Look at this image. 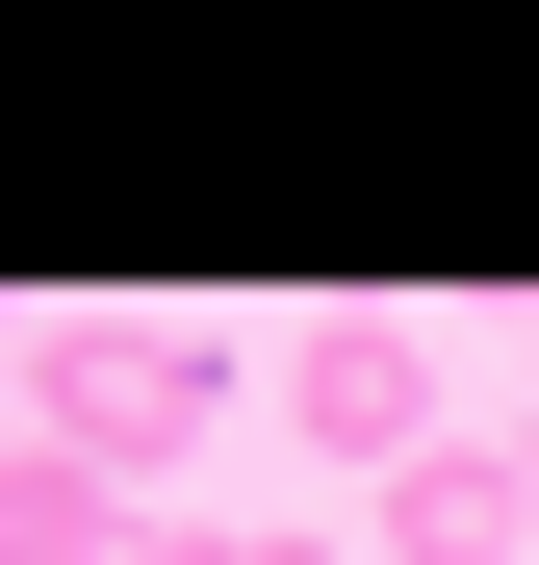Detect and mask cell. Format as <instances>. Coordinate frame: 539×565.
Segmentation results:
<instances>
[{
    "instance_id": "6da1fadb",
    "label": "cell",
    "mask_w": 539,
    "mask_h": 565,
    "mask_svg": "<svg viewBox=\"0 0 539 565\" xmlns=\"http://www.w3.org/2000/svg\"><path fill=\"white\" fill-rule=\"evenodd\" d=\"M206 412H231V360H206V334H154V309H77V334H52V386H26V437H77L104 489L206 462Z\"/></svg>"
},
{
    "instance_id": "7a4b0ae2",
    "label": "cell",
    "mask_w": 539,
    "mask_h": 565,
    "mask_svg": "<svg viewBox=\"0 0 539 565\" xmlns=\"http://www.w3.org/2000/svg\"><path fill=\"white\" fill-rule=\"evenodd\" d=\"M283 412H309V462H359V489H411V462H436V360H411L386 309H334V334L283 360Z\"/></svg>"
},
{
    "instance_id": "3957f363",
    "label": "cell",
    "mask_w": 539,
    "mask_h": 565,
    "mask_svg": "<svg viewBox=\"0 0 539 565\" xmlns=\"http://www.w3.org/2000/svg\"><path fill=\"white\" fill-rule=\"evenodd\" d=\"M514 540H539V437H436L386 489V565H514Z\"/></svg>"
},
{
    "instance_id": "277c9868",
    "label": "cell",
    "mask_w": 539,
    "mask_h": 565,
    "mask_svg": "<svg viewBox=\"0 0 539 565\" xmlns=\"http://www.w3.org/2000/svg\"><path fill=\"white\" fill-rule=\"evenodd\" d=\"M129 540H154V514H129L77 437H26V462H0V565H129Z\"/></svg>"
},
{
    "instance_id": "5b68a950",
    "label": "cell",
    "mask_w": 539,
    "mask_h": 565,
    "mask_svg": "<svg viewBox=\"0 0 539 565\" xmlns=\"http://www.w3.org/2000/svg\"><path fill=\"white\" fill-rule=\"evenodd\" d=\"M129 565H257V540H206V514H180V540H129Z\"/></svg>"
},
{
    "instance_id": "8992f818",
    "label": "cell",
    "mask_w": 539,
    "mask_h": 565,
    "mask_svg": "<svg viewBox=\"0 0 539 565\" xmlns=\"http://www.w3.org/2000/svg\"><path fill=\"white\" fill-rule=\"evenodd\" d=\"M514 437H539V360H514Z\"/></svg>"
}]
</instances>
